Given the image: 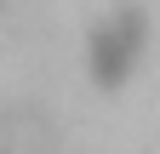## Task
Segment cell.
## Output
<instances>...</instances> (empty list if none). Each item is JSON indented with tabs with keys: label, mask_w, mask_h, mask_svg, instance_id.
<instances>
[{
	"label": "cell",
	"mask_w": 160,
	"mask_h": 154,
	"mask_svg": "<svg viewBox=\"0 0 160 154\" xmlns=\"http://www.w3.org/2000/svg\"><path fill=\"white\" fill-rule=\"evenodd\" d=\"M137 51H143V12H114L103 17V23L92 29V51H86V63L97 74V86H120V80H132V69H137Z\"/></svg>",
	"instance_id": "obj_1"
},
{
	"label": "cell",
	"mask_w": 160,
	"mask_h": 154,
	"mask_svg": "<svg viewBox=\"0 0 160 154\" xmlns=\"http://www.w3.org/2000/svg\"><path fill=\"white\" fill-rule=\"evenodd\" d=\"M57 126L40 108H6L0 114V154H52Z\"/></svg>",
	"instance_id": "obj_2"
}]
</instances>
